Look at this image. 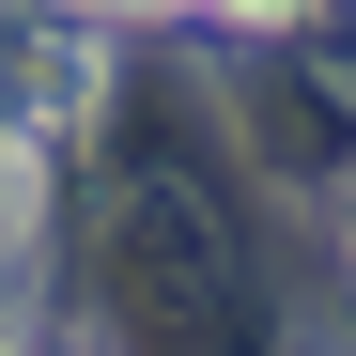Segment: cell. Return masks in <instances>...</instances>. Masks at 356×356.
<instances>
[{
    "mask_svg": "<svg viewBox=\"0 0 356 356\" xmlns=\"http://www.w3.org/2000/svg\"><path fill=\"white\" fill-rule=\"evenodd\" d=\"M248 16H294V0H248Z\"/></svg>",
    "mask_w": 356,
    "mask_h": 356,
    "instance_id": "6da1fadb",
    "label": "cell"
}]
</instances>
